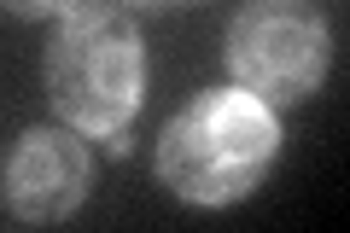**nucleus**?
I'll return each mask as SVG.
<instances>
[{
  "label": "nucleus",
  "instance_id": "f257e3e1",
  "mask_svg": "<svg viewBox=\"0 0 350 233\" xmlns=\"http://www.w3.org/2000/svg\"><path fill=\"white\" fill-rule=\"evenodd\" d=\"M41 76H47L59 117L76 135L111 140V152L129 146L123 135L146 99V41L117 0L70 6L47 59H41Z\"/></svg>",
  "mask_w": 350,
  "mask_h": 233
},
{
  "label": "nucleus",
  "instance_id": "f03ea898",
  "mask_svg": "<svg viewBox=\"0 0 350 233\" xmlns=\"http://www.w3.org/2000/svg\"><path fill=\"white\" fill-rule=\"evenodd\" d=\"M280 123L269 99L245 87H211L187 99L158 135V175L187 204H234L269 175Z\"/></svg>",
  "mask_w": 350,
  "mask_h": 233
},
{
  "label": "nucleus",
  "instance_id": "7ed1b4c3",
  "mask_svg": "<svg viewBox=\"0 0 350 233\" xmlns=\"http://www.w3.org/2000/svg\"><path fill=\"white\" fill-rule=\"evenodd\" d=\"M327 59H333V36L315 0H245L228 24V70L245 94L269 105L315 94Z\"/></svg>",
  "mask_w": 350,
  "mask_h": 233
},
{
  "label": "nucleus",
  "instance_id": "20e7f679",
  "mask_svg": "<svg viewBox=\"0 0 350 233\" xmlns=\"http://www.w3.org/2000/svg\"><path fill=\"white\" fill-rule=\"evenodd\" d=\"M88 181H94V158L82 135L59 123H29L0 169V193L18 221H64L88 198Z\"/></svg>",
  "mask_w": 350,
  "mask_h": 233
},
{
  "label": "nucleus",
  "instance_id": "39448f33",
  "mask_svg": "<svg viewBox=\"0 0 350 233\" xmlns=\"http://www.w3.org/2000/svg\"><path fill=\"white\" fill-rule=\"evenodd\" d=\"M12 12H59V6H70V0H6Z\"/></svg>",
  "mask_w": 350,
  "mask_h": 233
},
{
  "label": "nucleus",
  "instance_id": "423d86ee",
  "mask_svg": "<svg viewBox=\"0 0 350 233\" xmlns=\"http://www.w3.org/2000/svg\"><path fill=\"white\" fill-rule=\"evenodd\" d=\"M129 6H187V0H129Z\"/></svg>",
  "mask_w": 350,
  "mask_h": 233
}]
</instances>
